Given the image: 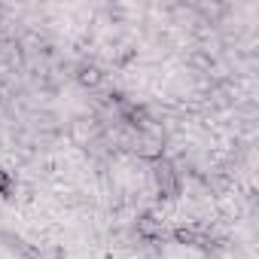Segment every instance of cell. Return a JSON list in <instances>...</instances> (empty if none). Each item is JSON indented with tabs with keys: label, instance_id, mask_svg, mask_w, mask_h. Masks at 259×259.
<instances>
[{
	"label": "cell",
	"instance_id": "6da1fadb",
	"mask_svg": "<svg viewBox=\"0 0 259 259\" xmlns=\"http://www.w3.org/2000/svg\"><path fill=\"white\" fill-rule=\"evenodd\" d=\"M156 183H159L162 192H174V189H177V174H174L168 165H159V168H156Z\"/></svg>",
	"mask_w": 259,
	"mask_h": 259
},
{
	"label": "cell",
	"instance_id": "7a4b0ae2",
	"mask_svg": "<svg viewBox=\"0 0 259 259\" xmlns=\"http://www.w3.org/2000/svg\"><path fill=\"white\" fill-rule=\"evenodd\" d=\"M0 189H7V177L4 174H0Z\"/></svg>",
	"mask_w": 259,
	"mask_h": 259
}]
</instances>
